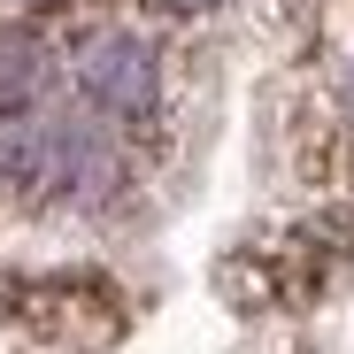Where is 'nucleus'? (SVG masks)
Here are the masks:
<instances>
[{
    "label": "nucleus",
    "instance_id": "f257e3e1",
    "mask_svg": "<svg viewBox=\"0 0 354 354\" xmlns=\"http://www.w3.org/2000/svg\"><path fill=\"white\" fill-rule=\"evenodd\" d=\"M339 277V239L331 223H277L262 239H247L239 254H223L216 285L239 316H292L324 301V285Z\"/></svg>",
    "mask_w": 354,
    "mask_h": 354
},
{
    "label": "nucleus",
    "instance_id": "f03ea898",
    "mask_svg": "<svg viewBox=\"0 0 354 354\" xmlns=\"http://www.w3.org/2000/svg\"><path fill=\"white\" fill-rule=\"evenodd\" d=\"M0 316L16 331H31L39 346H62V354H100L124 339L131 301L115 292L100 270H31L0 285Z\"/></svg>",
    "mask_w": 354,
    "mask_h": 354
},
{
    "label": "nucleus",
    "instance_id": "7ed1b4c3",
    "mask_svg": "<svg viewBox=\"0 0 354 354\" xmlns=\"http://www.w3.org/2000/svg\"><path fill=\"white\" fill-rule=\"evenodd\" d=\"M70 77H77L85 108L108 115V124H147V115L162 108V54L139 31H124V24L85 31L77 54H70Z\"/></svg>",
    "mask_w": 354,
    "mask_h": 354
},
{
    "label": "nucleus",
    "instance_id": "20e7f679",
    "mask_svg": "<svg viewBox=\"0 0 354 354\" xmlns=\"http://www.w3.org/2000/svg\"><path fill=\"white\" fill-rule=\"evenodd\" d=\"M147 8H162V16H208L216 0H147Z\"/></svg>",
    "mask_w": 354,
    "mask_h": 354
},
{
    "label": "nucleus",
    "instance_id": "39448f33",
    "mask_svg": "<svg viewBox=\"0 0 354 354\" xmlns=\"http://www.w3.org/2000/svg\"><path fill=\"white\" fill-rule=\"evenodd\" d=\"M24 8H39V0H24Z\"/></svg>",
    "mask_w": 354,
    "mask_h": 354
}]
</instances>
